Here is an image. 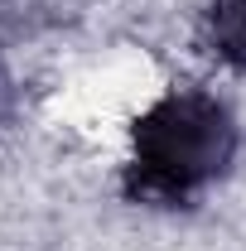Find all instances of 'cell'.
I'll list each match as a JSON object with an SVG mask.
<instances>
[{"instance_id": "3957f363", "label": "cell", "mask_w": 246, "mask_h": 251, "mask_svg": "<svg viewBox=\"0 0 246 251\" xmlns=\"http://www.w3.org/2000/svg\"><path fill=\"white\" fill-rule=\"evenodd\" d=\"M10 101H15V82H10V73L0 68V116L10 111Z\"/></svg>"}, {"instance_id": "6da1fadb", "label": "cell", "mask_w": 246, "mask_h": 251, "mask_svg": "<svg viewBox=\"0 0 246 251\" xmlns=\"http://www.w3.org/2000/svg\"><path fill=\"white\" fill-rule=\"evenodd\" d=\"M237 159V121L227 101L198 87H174L135 121L125 193L150 208H184L213 188Z\"/></svg>"}, {"instance_id": "7a4b0ae2", "label": "cell", "mask_w": 246, "mask_h": 251, "mask_svg": "<svg viewBox=\"0 0 246 251\" xmlns=\"http://www.w3.org/2000/svg\"><path fill=\"white\" fill-rule=\"evenodd\" d=\"M208 44L222 63L246 73V0H213L208 10Z\"/></svg>"}]
</instances>
